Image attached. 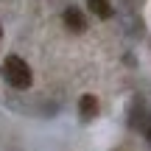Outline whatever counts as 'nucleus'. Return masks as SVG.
<instances>
[{
  "label": "nucleus",
  "instance_id": "nucleus-1",
  "mask_svg": "<svg viewBox=\"0 0 151 151\" xmlns=\"http://www.w3.org/2000/svg\"><path fill=\"white\" fill-rule=\"evenodd\" d=\"M0 73L9 81V87H14V90H28V87H31V67H28L25 59H20V56H6Z\"/></svg>",
  "mask_w": 151,
  "mask_h": 151
},
{
  "label": "nucleus",
  "instance_id": "nucleus-2",
  "mask_svg": "<svg viewBox=\"0 0 151 151\" xmlns=\"http://www.w3.org/2000/svg\"><path fill=\"white\" fill-rule=\"evenodd\" d=\"M65 25H67V31H73V34H81V31L87 28V17L81 14V9L70 6V9H65Z\"/></svg>",
  "mask_w": 151,
  "mask_h": 151
},
{
  "label": "nucleus",
  "instance_id": "nucleus-3",
  "mask_svg": "<svg viewBox=\"0 0 151 151\" xmlns=\"http://www.w3.org/2000/svg\"><path fill=\"white\" fill-rule=\"evenodd\" d=\"M78 109H81V118H84V120H92L98 115V98L95 95H81Z\"/></svg>",
  "mask_w": 151,
  "mask_h": 151
},
{
  "label": "nucleus",
  "instance_id": "nucleus-4",
  "mask_svg": "<svg viewBox=\"0 0 151 151\" xmlns=\"http://www.w3.org/2000/svg\"><path fill=\"white\" fill-rule=\"evenodd\" d=\"M87 6H90V11L95 17H101V20L112 17V3H109V0H87Z\"/></svg>",
  "mask_w": 151,
  "mask_h": 151
},
{
  "label": "nucleus",
  "instance_id": "nucleus-5",
  "mask_svg": "<svg viewBox=\"0 0 151 151\" xmlns=\"http://www.w3.org/2000/svg\"><path fill=\"white\" fill-rule=\"evenodd\" d=\"M0 37H3V25H0Z\"/></svg>",
  "mask_w": 151,
  "mask_h": 151
}]
</instances>
